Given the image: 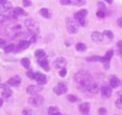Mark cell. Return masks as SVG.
<instances>
[{
  "mask_svg": "<svg viewBox=\"0 0 122 115\" xmlns=\"http://www.w3.org/2000/svg\"><path fill=\"white\" fill-rule=\"evenodd\" d=\"M101 94L103 97H111V95H112V87L103 86L101 88Z\"/></svg>",
  "mask_w": 122,
  "mask_h": 115,
  "instance_id": "17",
  "label": "cell"
},
{
  "mask_svg": "<svg viewBox=\"0 0 122 115\" xmlns=\"http://www.w3.org/2000/svg\"><path fill=\"white\" fill-rule=\"evenodd\" d=\"M22 114H31V111H30L29 109H24V110L22 111Z\"/></svg>",
  "mask_w": 122,
  "mask_h": 115,
  "instance_id": "38",
  "label": "cell"
},
{
  "mask_svg": "<svg viewBox=\"0 0 122 115\" xmlns=\"http://www.w3.org/2000/svg\"><path fill=\"white\" fill-rule=\"evenodd\" d=\"M96 16L99 17V18H104V17H105V13L103 12V11H98V12L96 13Z\"/></svg>",
  "mask_w": 122,
  "mask_h": 115,
  "instance_id": "35",
  "label": "cell"
},
{
  "mask_svg": "<svg viewBox=\"0 0 122 115\" xmlns=\"http://www.w3.org/2000/svg\"><path fill=\"white\" fill-rule=\"evenodd\" d=\"M74 80L78 84L79 88L84 91L89 90V87L92 85V78H91L90 73H88L87 71H84V70L77 72L74 77Z\"/></svg>",
  "mask_w": 122,
  "mask_h": 115,
  "instance_id": "1",
  "label": "cell"
},
{
  "mask_svg": "<svg viewBox=\"0 0 122 115\" xmlns=\"http://www.w3.org/2000/svg\"><path fill=\"white\" fill-rule=\"evenodd\" d=\"M67 86L65 85V84H63V83H60L59 85H57L56 87H54L53 88V92L56 95H62L64 93H66L67 92Z\"/></svg>",
  "mask_w": 122,
  "mask_h": 115,
  "instance_id": "10",
  "label": "cell"
},
{
  "mask_svg": "<svg viewBox=\"0 0 122 115\" xmlns=\"http://www.w3.org/2000/svg\"><path fill=\"white\" fill-rule=\"evenodd\" d=\"M118 24H119V26H121V27H122V17L118 20Z\"/></svg>",
  "mask_w": 122,
  "mask_h": 115,
  "instance_id": "41",
  "label": "cell"
},
{
  "mask_svg": "<svg viewBox=\"0 0 122 115\" xmlns=\"http://www.w3.org/2000/svg\"><path fill=\"white\" fill-rule=\"evenodd\" d=\"M15 50V45L14 44H9V45H6L5 46V48H4V51L6 52V54H9V52H12Z\"/></svg>",
  "mask_w": 122,
  "mask_h": 115,
  "instance_id": "28",
  "label": "cell"
},
{
  "mask_svg": "<svg viewBox=\"0 0 122 115\" xmlns=\"http://www.w3.org/2000/svg\"><path fill=\"white\" fill-rule=\"evenodd\" d=\"M7 45V43H6V41L3 40V39H1L0 38V48H5V46Z\"/></svg>",
  "mask_w": 122,
  "mask_h": 115,
  "instance_id": "33",
  "label": "cell"
},
{
  "mask_svg": "<svg viewBox=\"0 0 122 115\" xmlns=\"http://www.w3.org/2000/svg\"><path fill=\"white\" fill-rule=\"evenodd\" d=\"M22 3H23V6H30V5H31V2H30L29 0H23Z\"/></svg>",
  "mask_w": 122,
  "mask_h": 115,
  "instance_id": "37",
  "label": "cell"
},
{
  "mask_svg": "<svg viewBox=\"0 0 122 115\" xmlns=\"http://www.w3.org/2000/svg\"><path fill=\"white\" fill-rule=\"evenodd\" d=\"M91 93H98L99 91V86L97 85V84H92L90 87H89V90Z\"/></svg>",
  "mask_w": 122,
  "mask_h": 115,
  "instance_id": "23",
  "label": "cell"
},
{
  "mask_svg": "<svg viewBox=\"0 0 122 115\" xmlns=\"http://www.w3.org/2000/svg\"><path fill=\"white\" fill-rule=\"evenodd\" d=\"M7 85L10 86H19L21 84V77L19 75H16V77H13L12 78H10L7 81Z\"/></svg>",
  "mask_w": 122,
  "mask_h": 115,
  "instance_id": "14",
  "label": "cell"
},
{
  "mask_svg": "<svg viewBox=\"0 0 122 115\" xmlns=\"http://www.w3.org/2000/svg\"><path fill=\"white\" fill-rule=\"evenodd\" d=\"M4 1H6V0H0V4H1L2 2H4Z\"/></svg>",
  "mask_w": 122,
  "mask_h": 115,
  "instance_id": "44",
  "label": "cell"
},
{
  "mask_svg": "<svg viewBox=\"0 0 122 115\" xmlns=\"http://www.w3.org/2000/svg\"><path fill=\"white\" fill-rule=\"evenodd\" d=\"M91 37H92V40L93 41H95V42H101L102 40H103L104 36H103V33H99V32H93Z\"/></svg>",
  "mask_w": 122,
  "mask_h": 115,
  "instance_id": "18",
  "label": "cell"
},
{
  "mask_svg": "<svg viewBox=\"0 0 122 115\" xmlns=\"http://www.w3.org/2000/svg\"><path fill=\"white\" fill-rule=\"evenodd\" d=\"M38 63L40 64V66L45 70V71H49V64H48V60H47V57L44 55V57L38 58Z\"/></svg>",
  "mask_w": 122,
  "mask_h": 115,
  "instance_id": "12",
  "label": "cell"
},
{
  "mask_svg": "<svg viewBox=\"0 0 122 115\" xmlns=\"http://www.w3.org/2000/svg\"><path fill=\"white\" fill-rule=\"evenodd\" d=\"M118 47H119V49H120V51L122 52V41L118 42Z\"/></svg>",
  "mask_w": 122,
  "mask_h": 115,
  "instance_id": "40",
  "label": "cell"
},
{
  "mask_svg": "<svg viewBox=\"0 0 122 115\" xmlns=\"http://www.w3.org/2000/svg\"><path fill=\"white\" fill-rule=\"evenodd\" d=\"M116 106H117V108L122 109V95L117 99V102H116Z\"/></svg>",
  "mask_w": 122,
  "mask_h": 115,
  "instance_id": "31",
  "label": "cell"
},
{
  "mask_svg": "<svg viewBox=\"0 0 122 115\" xmlns=\"http://www.w3.org/2000/svg\"><path fill=\"white\" fill-rule=\"evenodd\" d=\"M2 105H3V99H0V107H2Z\"/></svg>",
  "mask_w": 122,
  "mask_h": 115,
  "instance_id": "42",
  "label": "cell"
},
{
  "mask_svg": "<svg viewBox=\"0 0 122 115\" xmlns=\"http://www.w3.org/2000/svg\"><path fill=\"white\" fill-rule=\"evenodd\" d=\"M35 55H36V58H41V57H44V55H46V52L44 51L43 49H38V50H36Z\"/></svg>",
  "mask_w": 122,
  "mask_h": 115,
  "instance_id": "27",
  "label": "cell"
},
{
  "mask_svg": "<svg viewBox=\"0 0 122 115\" xmlns=\"http://www.w3.org/2000/svg\"><path fill=\"white\" fill-rule=\"evenodd\" d=\"M103 36H104V37H107V39H113L114 38V35H113V33L111 32V30H104V32H103Z\"/></svg>",
  "mask_w": 122,
  "mask_h": 115,
  "instance_id": "29",
  "label": "cell"
},
{
  "mask_svg": "<svg viewBox=\"0 0 122 115\" xmlns=\"http://www.w3.org/2000/svg\"><path fill=\"white\" fill-rule=\"evenodd\" d=\"M67 99L71 103H74V102H77V97L76 96H73V95H68L67 96Z\"/></svg>",
  "mask_w": 122,
  "mask_h": 115,
  "instance_id": "32",
  "label": "cell"
},
{
  "mask_svg": "<svg viewBox=\"0 0 122 115\" xmlns=\"http://www.w3.org/2000/svg\"><path fill=\"white\" fill-rule=\"evenodd\" d=\"M29 45H30V43H29L28 41H21L20 43L18 44L17 48H15V51L16 52H19V51H21V50H24V49L28 48Z\"/></svg>",
  "mask_w": 122,
  "mask_h": 115,
  "instance_id": "16",
  "label": "cell"
},
{
  "mask_svg": "<svg viewBox=\"0 0 122 115\" xmlns=\"http://www.w3.org/2000/svg\"><path fill=\"white\" fill-rule=\"evenodd\" d=\"M75 48H76L77 51L84 52V51H86V50H87V46H86L84 43H77L76 46H75Z\"/></svg>",
  "mask_w": 122,
  "mask_h": 115,
  "instance_id": "25",
  "label": "cell"
},
{
  "mask_svg": "<svg viewBox=\"0 0 122 115\" xmlns=\"http://www.w3.org/2000/svg\"><path fill=\"white\" fill-rule=\"evenodd\" d=\"M21 64H22V66H23L24 68L28 69L29 66H30V61H29L27 58H23V59L21 60Z\"/></svg>",
  "mask_w": 122,
  "mask_h": 115,
  "instance_id": "26",
  "label": "cell"
},
{
  "mask_svg": "<svg viewBox=\"0 0 122 115\" xmlns=\"http://www.w3.org/2000/svg\"><path fill=\"white\" fill-rule=\"evenodd\" d=\"M60 75L62 77H65L66 75H67V70H66V68H62L60 70Z\"/></svg>",
  "mask_w": 122,
  "mask_h": 115,
  "instance_id": "34",
  "label": "cell"
},
{
  "mask_svg": "<svg viewBox=\"0 0 122 115\" xmlns=\"http://www.w3.org/2000/svg\"><path fill=\"white\" fill-rule=\"evenodd\" d=\"M120 80L117 77H111V80H110V86L112 87V88H118L119 86H120Z\"/></svg>",
  "mask_w": 122,
  "mask_h": 115,
  "instance_id": "19",
  "label": "cell"
},
{
  "mask_svg": "<svg viewBox=\"0 0 122 115\" xmlns=\"http://www.w3.org/2000/svg\"><path fill=\"white\" fill-rule=\"evenodd\" d=\"M66 26H67V30L69 33L73 35V33H76L78 32V23H77V21L73 18L68 17V18L66 19Z\"/></svg>",
  "mask_w": 122,
  "mask_h": 115,
  "instance_id": "4",
  "label": "cell"
},
{
  "mask_svg": "<svg viewBox=\"0 0 122 115\" xmlns=\"http://www.w3.org/2000/svg\"><path fill=\"white\" fill-rule=\"evenodd\" d=\"M79 112L82 114H88L90 112V104L89 103H82L79 106Z\"/></svg>",
  "mask_w": 122,
  "mask_h": 115,
  "instance_id": "21",
  "label": "cell"
},
{
  "mask_svg": "<svg viewBox=\"0 0 122 115\" xmlns=\"http://www.w3.org/2000/svg\"><path fill=\"white\" fill-rule=\"evenodd\" d=\"M87 15H88V11L87 10H80L77 13H75L74 15V19L77 21V23L81 26H86L88 23L87 21Z\"/></svg>",
  "mask_w": 122,
  "mask_h": 115,
  "instance_id": "3",
  "label": "cell"
},
{
  "mask_svg": "<svg viewBox=\"0 0 122 115\" xmlns=\"http://www.w3.org/2000/svg\"><path fill=\"white\" fill-rule=\"evenodd\" d=\"M12 8H13V5L9 1H4V2H2V3L0 4V12H2V13L9 12V11H10Z\"/></svg>",
  "mask_w": 122,
  "mask_h": 115,
  "instance_id": "15",
  "label": "cell"
},
{
  "mask_svg": "<svg viewBox=\"0 0 122 115\" xmlns=\"http://www.w3.org/2000/svg\"><path fill=\"white\" fill-rule=\"evenodd\" d=\"M105 2H107V3H112L113 2V0H104Z\"/></svg>",
  "mask_w": 122,
  "mask_h": 115,
  "instance_id": "43",
  "label": "cell"
},
{
  "mask_svg": "<svg viewBox=\"0 0 122 115\" xmlns=\"http://www.w3.org/2000/svg\"><path fill=\"white\" fill-rule=\"evenodd\" d=\"M29 105H31L32 107H40V106L43 105L44 103V97L42 95H39V94H34L31 95V97L28 99Z\"/></svg>",
  "mask_w": 122,
  "mask_h": 115,
  "instance_id": "6",
  "label": "cell"
},
{
  "mask_svg": "<svg viewBox=\"0 0 122 115\" xmlns=\"http://www.w3.org/2000/svg\"><path fill=\"white\" fill-rule=\"evenodd\" d=\"M48 114L49 115H54V114L61 115V112L59 111V109H57L56 107H53V106H51V107H49V109H48Z\"/></svg>",
  "mask_w": 122,
  "mask_h": 115,
  "instance_id": "24",
  "label": "cell"
},
{
  "mask_svg": "<svg viewBox=\"0 0 122 115\" xmlns=\"http://www.w3.org/2000/svg\"><path fill=\"white\" fill-rule=\"evenodd\" d=\"M42 89H43V86L42 85H30L27 87V89H26V92L28 94L30 95H34V94H37L38 92H40V91H42Z\"/></svg>",
  "mask_w": 122,
  "mask_h": 115,
  "instance_id": "9",
  "label": "cell"
},
{
  "mask_svg": "<svg viewBox=\"0 0 122 115\" xmlns=\"http://www.w3.org/2000/svg\"><path fill=\"white\" fill-rule=\"evenodd\" d=\"M7 19V16L3 15V14H0V23H3L4 21H6Z\"/></svg>",
  "mask_w": 122,
  "mask_h": 115,
  "instance_id": "36",
  "label": "cell"
},
{
  "mask_svg": "<svg viewBox=\"0 0 122 115\" xmlns=\"http://www.w3.org/2000/svg\"><path fill=\"white\" fill-rule=\"evenodd\" d=\"M26 75L28 77V78H30V80H35V77H36V72L31 71V70H29V71L26 72Z\"/></svg>",
  "mask_w": 122,
  "mask_h": 115,
  "instance_id": "30",
  "label": "cell"
},
{
  "mask_svg": "<svg viewBox=\"0 0 122 115\" xmlns=\"http://www.w3.org/2000/svg\"><path fill=\"white\" fill-rule=\"evenodd\" d=\"M24 23H25V26L27 27L28 32L31 33L32 35L37 36L40 33V26H39V24L35 20H32V19H27V20H25Z\"/></svg>",
  "mask_w": 122,
  "mask_h": 115,
  "instance_id": "2",
  "label": "cell"
},
{
  "mask_svg": "<svg viewBox=\"0 0 122 115\" xmlns=\"http://www.w3.org/2000/svg\"><path fill=\"white\" fill-rule=\"evenodd\" d=\"M35 80L37 81V83L39 85H45L47 83V77L45 74H43L42 72H36V77H35Z\"/></svg>",
  "mask_w": 122,
  "mask_h": 115,
  "instance_id": "11",
  "label": "cell"
},
{
  "mask_svg": "<svg viewBox=\"0 0 122 115\" xmlns=\"http://www.w3.org/2000/svg\"><path fill=\"white\" fill-rule=\"evenodd\" d=\"M7 13H9V17L12 19H17L18 17H20V16L27 15V13L24 12L23 8H21V7H15L13 11H9Z\"/></svg>",
  "mask_w": 122,
  "mask_h": 115,
  "instance_id": "7",
  "label": "cell"
},
{
  "mask_svg": "<svg viewBox=\"0 0 122 115\" xmlns=\"http://www.w3.org/2000/svg\"><path fill=\"white\" fill-rule=\"evenodd\" d=\"M98 113L99 114H107V110H105L104 108H101V109H99Z\"/></svg>",
  "mask_w": 122,
  "mask_h": 115,
  "instance_id": "39",
  "label": "cell"
},
{
  "mask_svg": "<svg viewBox=\"0 0 122 115\" xmlns=\"http://www.w3.org/2000/svg\"><path fill=\"white\" fill-rule=\"evenodd\" d=\"M40 15L42 17H44V18H46V19H50L52 17L51 12L48 10V8H46V7L41 8V10H40Z\"/></svg>",
  "mask_w": 122,
  "mask_h": 115,
  "instance_id": "22",
  "label": "cell"
},
{
  "mask_svg": "<svg viewBox=\"0 0 122 115\" xmlns=\"http://www.w3.org/2000/svg\"><path fill=\"white\" fill-rule=\"evenodd\" d=\"M60 3L62 5H74V6H81L86 4V0H61Z\"/></svg>",
  "mask_w": 122,
  "mask_h": 115,
  "instance_id": "8",
  "label": "cell"
},
{
  "mask_svg": "<svg viewBox=\"0 0 122 115\" xmlns=\"http://www.w3.org/2000/svg\"><path fill=\"white\" fill-rule=\"evenodd\" d=\"M0 88H1V81H0Z\"/></svg>",
  "mask_w": 122,
  "mask_h": 115,
  "instance_id": "45",
  "label": "cell"
},
{
  "mask_svg": "<svg viewBox=\"0 0 122 115\" xmlns=\"http://www.w3.org/2000/svg\"><path fill=\"white\" fill-rule=\"evenodd\" d=\"M66 65H67V61H66L65 58L60 57V58H57L56 60L54 61V66H55V68H57V69L65 68Z\"/></svg>",
  "mask_w": 122,
  "mask_h": 115,
  "instance_id": "13",
  "label": "cell"
},
{
  "mask_svg": "<svg viewBox=\"0 0 122 115\" xmlns=\"http://www.w3.org/2000/svg\"><path fill=\"white\" fill-rule=\"evenodd\" d=\"M7 33L10 36V38H17V37H20L21 35L24 33V30H23V27L21 26L20 24H17V25H13V26H10L9 29H7Z\"/></svg>",
  "mask_w": 122,
  "mask_h": 115,
  "instance_id": "5",
  "label": "cell"
},
{
  "mask_svg": "<svg viewBox=\"0 0 122 115\" xmlns=\"http://www.w3.org/2000/svg\"><path fill=\"white\" fill-rule=\"evenodd\" d=\"M1 87L3 88V91H2V97H4V99H7V97H10V95L13 94L12 90H10L9 87L6 86V84H4V85H1Z\"/></svg>",
  "mask_w": 122,
  "mask_h": 115,
  "instance_id": "20",
  "label": "cell"
}]
</instances>
